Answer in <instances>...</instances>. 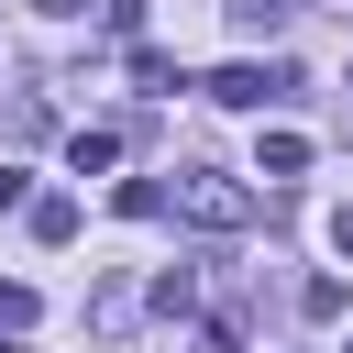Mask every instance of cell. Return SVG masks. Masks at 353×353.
Instances as JSON below:
<instances>
[{"mask_svg": "<svg viewBox=\"0 0 353 353\" xmlns=\"http://www.w3.org/2000/svg\"><path fill=\"white\" fill-rule=\"evenodd\" d=\"M165 210H176V221H199V232H243V221H254V188H243V176H221V165H176Z\"/></svg>", "mask_w": 353, "mask_h": 353, "instance_id": "cell-1", "label": "cell"}, {"mask_svg": "<svg viewBox=\"0 0 353 353\" xmlns=\"http://www.w3.org/2000/svg\"><path fill=\"white\" fill-rule=\"evenodd\" d=\"M210 99H232V110H265V99H287V66H254V55H232V66L210 77Z\"/></svg>", "mask_w": 353, "mask_h": 353, "instance_id": "cell-2", "label": "cell"}, {"mask_svg": "<svg viewBox=\"0 0 353 353\" xmlns=\"http://www.w3.org/2000/svg\"><path fill=\"white\" fill-rule=\"evenodd\" d=\"M110 154H121V132H66V165H77V176H99Z\"/></svg>", "mask_w": 353, "mask_h": 353, "instance_id": "cell-3", "label": "cell"}, {"mask_svg": "<svg viewBox=\"0 0 353 353\" xmlns=\"http://www.w3.org/2000/svg\"><path fill=\"white\" fill-rule=\"evenodd\" d=\"M33 243H77V199H33Z\"/></svg>", "mask_w": 353, "mask_h": 353, "instance_id": "cell-4", "label": "cell"}, {"mask_svg": "<svg viewBox=\"0 0 353 353\" xmlns=\"http://www.w3.org/2000/svg\"><path fill=\"white\" fill-rule=\"evenodd\" d=\"M132 77H143V88H188V77H176V55H165V44H132Z\"/></svg>", "mask_w": 353, "mask_h": 353, "instance_id": "cell-5", "label": "cell"}, {"mask_svg": "<svg viewBox=\"0 0 353 353\" xmlns=\"http://www.w3.org/2000/svg\"><path fill=\"white\" fill-rule=\"evenodd\" d=\"M33 320H44V298L33 287H0V331H33Z\"/></svg>", "mask_w": 353, "mask_h": 353, "instance_id": "cell-6", "label": "cell"}, {"mask_svg": "<svg viewBox=\"0 0 353 353\" xmlns=\"http://www.w3.org/2000/svg\"><path fill=\"white\" fill-rule=\"evenodd\" d=\"M0 210H22V176H11V165H0Z\"/></svg>", "mask_w": 353, "mask_h": 353, "instance_id": "cell-7", "label": "cell"}, {"mask_svg": "<svg viewBox=\"0 0 353 353\" xmlns=\"http://www.w3.org/2000/svg\"><path fill=\"white\" fill-rule=\"evenodd\" d=\"M331 243H342V254H353V210H342V221H331Z\"/></svg>", "mask_w": 353, "mask_h": 353, "instance_id": "cell-8", "label": "cell"}, {"mask_svg": "<svg viewBox=\"0 0 353 353\" xmlns=\"http://www.w3.org/2000/svg\"><path fill=\"white\" fill-rule=\"evenodd\" d=\"M33 11H88V0H33Z\"/></svg>", "mask_w": 353, "mask_h": 353, "instance_id": "cell-9", "label": "cell"}]
</instances>
